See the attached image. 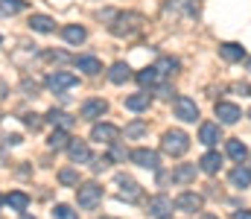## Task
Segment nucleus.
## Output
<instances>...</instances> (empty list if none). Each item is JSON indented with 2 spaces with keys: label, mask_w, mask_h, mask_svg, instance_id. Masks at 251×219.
<instances>
[{
  "label": "nucleus",
  "mask_w": 251,
  "mask_h": 219,
  "mask_svg": "<svg viewBox=\"0 0 251 219\" xmlns=\"http://www.w3.org/2000/svg\"><path fill=\"white\" fill-rule=\"evenodd\" d=\"M108 29L117 38H134L143 29V15H137V12H117L114 21L108 24Z\"/></svg>",
  "instance_id": "nucleus-1"
},
{
  "label": "nucleus",
  "mask_w": 251,
  "mask_h": 219,
  "mask_svg": "<svg viewBox=\"0 0 251 219\" xmlns=\"http://www.w3.org/2000/svg\"><path fill=\"white\" fill-rule=\"evenodd\" d=\"M161 149H164L167 155H173V158H181V155L190 149V138L181 132V129H170V132H164Z\"/></svg>",
  "instance_id": "nucleus-2"
},
{
  "label": "nucleus",
  "mask_w": 251,
  "mask_h": 219,
  "mask_svg": "<svg viewBox=\"0 0 251 219\" xmlns=\"http://www.w3.org/2000/svg\"><path fill=\"white\" fill-rule=\"evenodd\" d=\"M76 202H79V208H82V211H94V208L102 202V187H100L97 181L79 184V190H76Z\"/></svg>",
  "instance_id": "nucleus-3"
},
{
  "label": "nucleus",
  "mask_w": 251,
  "mask_h": 219,
  "mask_svg": "<svg viewBox=\"0 0 251 219\" xmlns=\"http://www.w3.org/2000/svg\"><path fill=\"white\" fill-rule=\"evenodd\" d=\"M164 18H199V0H167Z\"/></svg>",
  "instance_id": "nucleus-4"
},
{
  "label": "nucleus",
  "mask_w": 251,
  "mask_h": 219,
  "mask_svg": "<svg viewBox=\"0 0 251 219\" xmlns=\"http://www.w3.org/2000/svg\"><path fill=\"white\" fill-rule=\"evenodd\" d=\"M44 85L53 91V94H62V91H67V88H76L79 85V76L70 71H53L47 79H44Z\"/></svg>",
  "instance_id": "nucleus-5"
},
{
  "label": "nucleus",
  "mask_w": 251,
  "mask_h": 219,
  "mask_svg": "<svg viewBox=\"0 0 251 219\" xmlns=\"http://www.w3.org/2000/svg\"><path fill=\"white\" fill-rule=\"evenodd\" d=\"M173 111H176V117L184 120V123H196V120H199V105H196L190 97H176Z\"/></svg>",
  "instance_id": "nucleus-6"
},
{
  "label": "nucleus",
  "mask_w": 251,
  "mask_h": 219,
  "mask_svg": "<svg viewBox=\"0 0 251 219\" xmlns=\"http://www.w3.org/2000/svg\"><path fill=\"white\" fill-rule=\"evenodd\" d=\"M117 138H120V129L117 126H111V123H97L94 129H91V141H97V144H117Z\"/></svg>",
  "instance_id": "nucleus-7"
},
{
  "label": "nucleus",
  "mask_w": 251,
  "mask_h": 219,
  "mask_svg": "<svg viewBox=\"0 0 251 219\" xmlns=\"http://www.w3.org/2000/svg\"><path fill=\"white\" fill-rule=\"evenodd\" d=\"M128 158H131L137 167H143V170H158V167H161V158H158V152H155V149H146V146L134 149Z\"/></svg>",
  "instance_id": "nucleus-8"
},
{
  "label": "nucleus",
  "mask_w": 251,
  "mask_h": 219,
  "mask_svg": "<svg viewBox=\"0 0 251 219\" xmlns=\"http://www.w3.org/2000/svg\"><path fill=\"white\" fill-rule=\"evenodd\" d=\"M117 187H120V199L123 202H137L140 196H143V190H140V184L134 181V178H128V175H117Z\"/></svg>",
  "instance_id": "nucleus-9"
},
{
  "label": "nucleus",
  "mask_w": 251,
  "mask_h": 219,
  "mask_svg": "<svg viewBox=\"0 0 251 219\" xmlns=\"http://www.w3.org/2000/svg\"><path fill=\"white\" fill-rule=\"evenodd\" d=\"M173 208H176V202L170 196H152L149 199V217L152 219H167L173 214Z\"/></svg>",
  "instance_id": "nucleus-10"
},
{
  "label": "nucleus",
  "mask_w": 251,
  "mask_h": 219,
  "mask_svg": "<svg viewBox=\"0 0 251 219\" xmlns=\"http://www.w3.org/2000/svg\"><path fill=\"white\" fill-rule=\"evenodd\" d=\"M201 205H204V199L199 196V193H178L176 196V211H184V214H196V211H201Z\"/></svg>",
  "instance_id": "nucleus-11"
},
{
  "label": "nucleus",
  "mask_w": 251,
  "mask_h": 219,
  "mask_svg": "<svg viewBox=\"0 0 251 219\" xmlns=\"http://www.w3.org/2000/svg\"><path fill=\"white\" fill-rule=\"evenodd\" d=\"M105 111H108V102H105V99H85L82 108H79L82 120H100Z\"/></svg>",
  "instance_id": "nucleus-12"
},
{
  "label": "nucleus",
  "mask_w": 251,
  "mask_h": 219,
  "mask_svg": "<svg viewBox=\"0 0 251 219\" xmlns=\"http://www.w3.org/2000/svg\"><path fill=\"white\" fill-rule=\"evenodd\" d=\"M216 117H219V123H225V126H234V123L243 117V111H240L234 102H216Z\"/></svg>",
  "instance_id": "nucleus-13"
},
{
  "label": "nucleus",
  "mask_w": 251,
  "mask_h": 219,
  "mask_svg": "<svg viewBox=\"0 0 251 219\" xmlns=\"http://www.w3.org/2000/svg\"><path fill=\"white\" fill-rule=\"evenodd\" d=\"M199 141L204 146H213L222 141V129H219V123H201V129H199Z\"/></svg>",
  "instance_id": "nucleus-14"
},
{
  "label": "nucleus",
  "mask_w": 251,
  "mask_h": 219,
  "mask_svg": "<svg viewBox=\"0 0 251 219\" xmlns=\"http://www.w3.org/2000/svg\"><path fill=\"white\" fill-rule=\"evenodd\" d=\"M62 38L67 41V44L79 47V44L88 38V29H85V26H79V24H67V26H62Z\"/></svg>",
  "instance_id": "nucleus-15"
},
{
  "label": "nucleus",
  "mask_w": 251,
  "mask_h": 219,
  "mask_svg": "<svg viewBox=\"0 0 251 219\" xmlns=\"http://www.w3.org/2000/svg\"><path fill=\"white\" fill-rule=\"evenodd\" d=\"M67 155H70V161H73V164H88V161H91V149H88L85 141H70Z\"/></svg>",
  "instance_id": "nucleus-16"
},
{
  "label": "nucleus",
  "mask_w": 251,
  "mask_h": 219,
  "mask_svg": "<svg viewBox=\"0 0 251 219\" xmlns=\"http://www.w3.org/2000/svg\"><path fill=\"white\" fill-rule=\"evenodd\" d=\"M196 172H199V167L196 164H178L176 170H173V181L176 184H190V181H196Z\"/></svg>",
  "instance_id": "nucleus-17"
},
{
  "label": "nucleus",
  "mask_w": 251,
  "mask_h": 219,
  "mask_svg": "<svg viewBox=\"0 0 251 219\" xmlns=\"http://www.w3.org/2000/svg\"><path fill=\"white\" fill-rule=\"evenodd\" d=\"M149 105H152V94H149V91H140V94L126 97V108H128V111H146Z\"/></svg>",
  "instance_id": "nucleus-18"
},
{
  "label": "nucleus",
  "mask_w": 251,
  "mask_h": 219,
  "mask_svg": "<svg viewBox=\"0 0 251 219\" xmlns=\"http://www.w3.org/2000/svg\"><path fill=\"white\" fill-rule=\"evenodd\" d=\"M219 56L225 62H240L246 56V47L243 44H234V41H225V44H219Z\"/></svg>",
  "instance_id": "nucleus-19"
},
{
  "label": "nucleus",
  "mask_w": 251,
  "mask_h": 219,
  "mask_svg": "<svg viewBox=\"0 0 251 219\" xmlns=\"http://www.w3.org/2000/svg\"><path fill=\"white\" fill-rule=\"evenodd\" d=\"M219 167H222V155H219V152H204V155H201V161H199V170H201V172H207V175L219 172Z\"/></svg>",
  "instance_id": "nucleus-20"
},
{
  "label": "nucleus",
  "mask_w": 251,
  "mask_h": 219,
  "mask_svg": "<svg viewBox=\"0 0 251 219\" xmlns=\"http://www.w3.org/2000/svg\"><path fill=\"white\" fill-rule=\"evenodd\" d=\"M29 29H35V32H56V21L53 18H47V15H32L29 18Z\"/></svg>",
  "instance_id": "nucleus-21"
},
{
  "label": "nucleus",
  "mask_w": 251,
  "mask_h": 219,
  "mask_svg": "<svg viewBox=\"0 0 251 219\" xmlns=\"http://www.w3.org/2000/svg\"><path fill=\"white\" fill-rule=\"evenodd\" d=\"M231 184H234V187H240V190L251 187V170H249V167H243V164H240V167H234V170H231Z\"/></svg>",
  "instance_id": "nucleus-22"
},
{
  "label": "nucleus",
  "mask_w": 251,
  "mask_h": 219,
  "mask_svg": "<svg viewBox=\"0 0 251 219\" xmlns=\"http://www.w3.org/2000/svg\"><path fill=\"white\" fill-rule=\"evenodd\" d=\"M47 123H53V126H59V129H70L73 126V117L62 111V108H50L47 111Z\"/></svg>",
  "instance_id": "nucleus-23"
},
{
  "label": "nucleus",
  "mask_w": 251,
  "mask_h": 219,
  "mask_svg": "<svg viewBox=\"0 0 251 219\" xmlns=\"http://www.w3.org/2000/svg\"><path fill=\"white\" fill-rule=\"evenodd\" d=\"M108 79H111L114 85H123V82H128V79H131V68H128L126 62H117V65H111Z\"/></svg>",
  "instance_id": "nucleus-24"
},
{
  "label": "nucleus",
  "mask_w": 251,
  "mask_h": 219,
  "mask_svg": "<svg viewBox=\"0 0 251 219\" xmlns=\"http://www.w3.org/2000/svg\"><path fill=\"white\" fill-rule=\"evenodd\" d=\"M225 152H228V158H234V161H240V164L249 158V146L243 144V141H228V144H225Z\"/></svg>",
  "instance_id": "nucleus-25"
},
{
  "label": "nucleus",
  "mask_w": 251,
  "mask_h": 219,
  "mask_svg": "<svg viewBox=\"0 0 251 219\" xmlns=\"http://www.w3.org/2000/svg\"><path fill=\"white\" fill-rule=\"evenodd\" d=\"M3 202H6V205H9L12 211H26V208H29V196H26V193H21V190L9 193V196H6Z\"/></svg>",
  "instance_id": "nucleus-26"
},
{
  "label": "nucleus",
  "mask_w": 251,
  "mask_h": 219,
  "mask_svg": "<svg viewBox=\"0 0 251 219\" xmlns=\"http://www.w3.org/2000/svg\"><path fill=\"white\" fill-rule=\"evenodd\" d=\"M76 68H79L82 73H88V76H97V73L102 71L100 59H94V56H82V59H76Z\"/></svg>",
  "instance_id": "nucleus-27"
},
{
  "label": "nucleus",
  "mask_w": 251,
  "mask_h": 219,
  "mask_svg": "<svg viewBox=\"0 0 251 219\" xmlns=\"http://www.w3.org/2000/svg\"><path fill=\"white\" fill-rule=\"evenodd\" d=\"M70 141H73V138L67 135V129H56V132L50 135L47 146H50V149H67V146H70Z\"/></svg>",
  "instance_id": "nucleus-28"
},
{
  "label": "nucleus",
  "mask_w": 251,
  "mask_h": 219,
  "mask_svg": "<svg viewBox=\"0 0 251 219\" xmlns=\"http://www.w3.org/2000/svg\"><path fill=\"white\" fill-rule=\"evenodd\" d=\"M158 79H161V73L155 71V65H152V68H143V71L137 73V82H140L143 88H155Z\"/></svg>",
  "instance_id": "nucleus-29"
},
{
  "label": "nucleus",
  "mask_w": 251,
  "mask_h": 219,
  "mask_svg": "<svg viewBox=\"0 0 251 219\" xmlns=\"http://www.w3.org/2000/svg\"><path fill=\"white\" fill-rule=\"evenodd\" d=\"M155 71L161 73V76H170V73L178 71V59H173V56H164V59H158V62H155Z\"/></svg>",
  "instance_id": "nucleus-30"
},
{
  "label": "nucleus",
  "mask_w": 251,
  "mask_h": 219,
  "mask_svg": "<svg viewBox=\"0 0 251 219\" xmlns=\"http://www.w3.org/2000/svg\"><path fill=\"white\" fill-rule=\"evenodd\" d=\"M26 9V0H0V15H18Z\"/></svg>",
  "instance_id": "nucleus-31"
},
{
  "label": "nucleus",
  "mask_w": 251,
  "mask_h": 219,
  "mask_svg": "<svg viewBox=\"0 0 251 219\" xmlns=\"http://www.w3.org/2000/svg\"><path fill=\"white\" fill-rule=\"evenodd\" d=\"M149 132V126L143 123V120H131L128 126H126V138H143Z\"/></svg>",
  "instance_id": "nucleus-32"
},
{
  "label": "nucleus",
  "mask_w": 251,
  "mask_h": 219,
  "mask_svg": "<svg viewBox=\"0 0 251 219\" xmlns=\"http://www.w3.org/2000/svg\"><path fill=\"white\" fill-rule=\"evenodd\" d=\"M59 181H62L64 187H79V172L76 170H62L59 172Z\"/></svg>",
  "instance_id": "nucleus-33"
},
{
  "label": "nucleus",
  "mask_w": 251,
  "mask_h": 219,
  "mask_svg": "<svg viewBox=\"0 0 251 219\" xmlns=\"http://www.w3.org/2000/svg\"><path fill=\"white\" fill-rule=\"evenodd\" d=\"M53 219H76V214H73L67 205H56V208H53Z\"/></svg>",
  "instance_id": "nucleus-34"
},
{
  "label": "nucleus",
  "mask_w": 251,
  "mask_h": 219,
  "mask_svg": "<svg viewBox=\"0 0 251 219\" xmlns=\"http://www.w3.org/2000/svg\"><path fill=\"white\" fill-rule=\"evenodd\" d=\"M24 123H26V126H29V129H32V132H38V129H41V123H44V120H41V117H38V114H24Z\"/></svg>",
  "instance_id": "nucleus-35"
},
{
  "label": "nucleus",
  "mask_w": 251,
  "mask_h": 219,
  "mask_svg": "<svg viewBox=\"0 0 251 219\" xmlns=\"http://www.w3.org/2000/svg\"><path fill=\"white\" fill-rule=\"evenodd\" d=\"M111 161H126V149L117 144H111Z\"/></svg>",
  "instance_id": "nucleus-36"
},
{
  "label": "nucleus",
  "mask_w": 251,
  "mask_h": 219,
  "mask_svg": "<svg viewBox=\"0 0 251 219\" xmlns=\"http://www.w3.org/2000/svg\"><path fill=\"white\" fill-rule=\"evenodd\" d=\"M21 144V135H9V138H6V146H18Z\"/></svg>",
  "instance_id": "nucleus-37"
},
{
  "label": "nucleus",
  "mask_w": 251,
  "mask_h": 219,
  "mask_svg": "<svg viewBox=\"0 0 251 219\" xmlns=\"http://www.w3.org/2000/svg\"><path fill=\"white\" fill-rule=\"evenodd\" d=\"M6 94H9V85H6V82L0 79V99H6Z\"/></svg>",
  "instance_id": "nucleus-38"
},
{
  "label": "nucleus",
  "mask_w": 251,
  "mask_h": 219,
  "mask_svg": "<svg viewBox=\"0 0 251 219\" xmlns=\"http://www.w3.org/2000/svg\"><path fill=\"white\" fill-rule=\"evenodd\" d=\"M234 219H251V211H237V214H234Z\"/></svg>",
  "instance_id": "nucleus-39"
},
{
  "label": "nucleus",
  "mask_w": 251,
  "mask_h": 219,
  "mask_svg": "<svg viewBox=\"0 0 251 219\" xmlns=\"http://www.w3.org/2000/svg\"><path fill=\"white\" fill-rule=\"evenodd\" d=\"M199 219H219V217H213V214H201Z\"/></svg>",
  "instance_id": "nucleus-40"
},
{
  "label": "nucleus",
  "mask_w": 251,
  "mask_h": 219,
  "mask_svg": "<svg viewBox=\"0 0 251 219\" xmlns=\"http://www.w3.org/2000/svg\"><path fill=\"white\" fill-rule=\"evenodd\" d=\"M100 219H117V217H100Z\"/></svg>",
  "instance_id": "nucleus-41"
},
{
  "label": "nucleus",
  "mask_w": 251,
  "mask_h": 219,
  "mask_svg": "<svg viewBox=\"0 0 251 219\" xmlns=\"http://www.w3.org/2000/svg\"><path fill=\"white\" fill-rule=\"evenodd\" d=\"M249 73H251V59H249Z\"/></svg>",
  "instance_id": "nucleus-42"
},
{
  "label": "nucleus",
  "mask_w": 251,
  "mask_h": 219,
  "mask_svg": "<svg viewBox=\"0 0 251 219\" xmlns=\"http://www.w3.org/2000/svg\"><path fill=\"white\" fill-rule=\"evenodd\" d=\"M0 164H3V152H0Z\"/></svg>",
  "instance_id": "nucleus-43"
},
{
  "label": "nucleus",
  "mask_w": 251,
  "mask_h": 219,
  "mask_svg": "<svg viewBox=\"0 0 251 219\" xmlns=\"http://www.w3.org/2000/svg\"><path fill=\"white\" fill-rule=\"evenodd\" d=\"M24 219H35V217H24Z\"/></svg>",
  "instance_id": "nucleus-44"
},
{
  "label": "nucleus",
  "mask_w": 251,
  "mask_h": 219,
  "mask_svg": "<svg viewBox=\"0 0 251 219\" xmlns=\"http://www.w3.org/2000/svg\"><path fill=\"white\" fill-rule=\"evenodd\" d=\"M0 205H3V199H0Z\"/></svg>",
  "instance_id": "nucleus-45"
},
{
  "label": "nucleus",
  "mask_w": 251,
  "mask_h": 219,
  "mask_svg": "<svg viewBox=\"0 0 251 219\" xmlns=\"http://www.w3.org/2000/svg\"><path fill=\"white\" fill-rule=\"evenodd\" d=\"M0 44H3V38H0Z\"/></svg>",
  "instance_id": "nucleus-46"
},
{
  "label": "nucleus",
  "mask_w": 251,
  "mask_h": 219,
  "mask_svg": "<svg viewBox=\"0 0 251 219\" xmlns=\"http://www.w3.org/2000/svg\"><path fill=\"white\" fill-rule=\"evenodd\" d=\"M249 91H251V88H249Z\"/></svg>",
  "instance_id": "nucleus-47"
}]
</instances>
